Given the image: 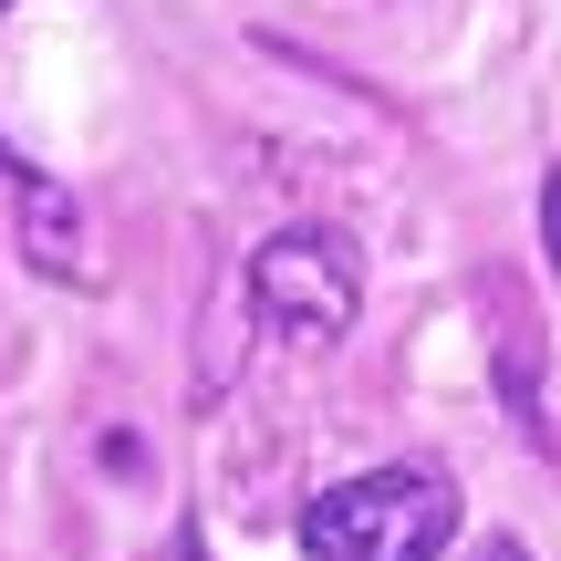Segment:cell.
I'll return each mask as SVG.
<instances>
[{"label": "cell", "mask_w": 561, "mask_h": 561, "mask_svg": "<svg viewBox=\"0 0 561 561\" xmlns=\"http://www.w3.org/2000/svg\"><path fill=\"white\" fill-rule=\"evenodd\" d=\"M447 530H458V489L437 468L396 458L364 479H333L301 510V561H437Z\"/></svg>", "instance_id": "cell-1"}, {"label": "cell", "mask_w": 561, "mask_h": 561, "mask_svg": "<svg viewBox=\"0 0 561 561\" xmlns=\"http://www.w3.org/2000/svg\"><path fill=\"white\" fill-rule=\"evenodd\" d=\"M250 301L280 343H343L364 312V261L343 229H271L250 250Z\"/></svg>", "instance_id": "cell-2"}, {"label": "cell", "mask_w": 561, "mask_h": 561, "mask_svg": "<svg viewBox=\"0 0 561 561\" xmlns=\"http://www.w3.org/2000/svg\"><path fill=\"white\" fill-rule=\"evenodd\" d=\"M11 178H21V250H32V261L62 280V291H83V280H94V261H83L73 187H62V178H42V167H11Z\"/></svg>", "instance_id": "cell-3"}, {"label": "cell", "mask_w": 561, "mask_h": 561, "mask_svg": "<svg viewBox=\"0 0 561 561\" xmlns=\"http://www.w3.org/2000/svg\"><path fill=\"white\" fill-rule=\"evenodd\" d=\"M500 396H510V416H520V437L551 458V396H541V354H520V343H510V354H500Z\"/></svg>", "instance_id": "cell-4"}, {"label": "cell", "mask_w": 561, "mask_h": 561, "mask_svg": "<svg viewBox=\"0 0 561 561\" xmlns=\"http://www.w3.org/2000/svg\"><path fill=\"white\" fill-rule=\"evenodd\" d=\"M146 561H198V530H167V541L146 551Z\"/></svg>", "instance_id": "cell-5"}, {"label": "cell", "mask_w": 561, "mask_h": 561, "mask_svg": "<svg viewBox=\"0 0 561 561\" xmlns=\"http://www.w3.org/2000/svg\"><path fill=\"white\" fill-rule=\"evenodd\" d=\"M479 561H530V551H520V541H489V551H479Z\"/></svg>", "instance_id": "cell-6"}]
</instances>
